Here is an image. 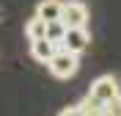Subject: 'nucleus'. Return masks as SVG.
<instances>
[{
	"label": "nucleus",
	"mask_w": 121,
	"mask_h": 116,
	"mask_svg": "<svg viewBox=\"0 0 121 116\" xmlns=\"http://www.w3.org/2000/svg\"><path fill=\"white\" fill-rule=\"evenodd\" d=\"M47 69L52 72V77H58V80H69V77H74L77 69H80L77 53H69L66 47H58L55 55L50 58V64H47Z\"/></svg>",
	"instance_id": "obj_1"
},
{
	"label": "nucleus",
	"mask_w": 121,
	"mask_h": 116,
	"mask_svg": "<svg viewBox=\"0 0 121 116\" xmlns=\"http://www.w3.org/2000/svg\"><path fill=\"white\" fill-rule=\"evenodd\" d=\"M60 19L66 28H85L88 25V6L83 0H69V3H63Z\"/></svg>",
	"instance_id": "obj_2"
},
{
	"label": "nucleus",
	"mask_w": 121,
	"mask_h": 116,
	"mask_svg": "<svg viewBox=\"0 0 121 116\" xmlns=\"http://www.w3.org/2000/svg\"><path fill=\"white\" fill-rule=\"evenodd\" d=\"M91 44V33L88 28H66V33H63V42H60V47H66L69 53H85Z\"/></svg>",
	"instance_id": "obj_3"
},
{
	"label": "nucleus",
	"mask_w": 121,
	"mask_h": 116,
	"mask_svg": "<svg viewBox=\"0 0 121 116\" xmlns=\"http://www.w3.org/2000/svg\"><path fill=\"white\" fill-rule=\"evenodd\" d=\"M91 97H96V100H102V102H110L116 97V94H121L118 91V80H116L113 75H102V77H96L94 83H91Z\"/></svg>",
	"instance_id": "obj_4"
},
{
	"label": "nucleus",
	"mask_w": 121,
	"mask_h": 116,
	"mask_svg": "<svg viewBox=\"0 0 121 116\" xmlns=\"http://www.w3.org/2000/svg\"><path fill=\"white\" fill-rule=\"evenodd\" d=\"M55 50H58V44L55 42H50V39H33L30 42V55L36 58L39 64H50V58L55 55Z\"/></svg>",
	"instance_id": "obj_5"
},
{
	"label": "nucleus",
	"mask_w": 121,
	"mask_h": 116,
	"mask_svg": "<svg viewBox=\"0 0 121 116\" xmlns=\"http://www.w3.org/2000/svg\"><path fill=\"white\" fill-rule=\"evenodd\" d=\"M60 11H63V3H60V0H41L36 6V17H41L44 22L60 19Z\"/></svg>",
	"instance_id": "obj_6"
},
{
	"label": "nucleus",
	"mask_w": 121,
	"mask_h": 116,
	"mask_svg": "<svg viewBox=\"0 0 121 116\" xmlns=\"http://www.w3.org/2000/svg\"><path fill=\"white\" fill-rule=\"evenodd\" d=\"M25 36L33 42V39H44L47 36V22L41 17H30L28 22H25Z\"/></svg>",
	"instance_id": "obj_7"
},
{
	"label": "nucleus",
	"mask_w": 121,
	"mask_h": 116,
	"mask_svg": "<svg viewBox=\"0 0 121 116\" xmlns=\"http://www.w3.org/2000/svg\"><path fill=\"white\" fill-rule=\"evenodd\" d=\"M63 33H66L63 19H52V22H47V39H50V42H55L58 47H60V42H63Z\"/></svg>",
	"instance_id": "obj_8"
},
{
	"label": "nucleus",
	"mask_w": 121,
	"mask_h": 116,
	"mask_svg": "<svg viewBox=\"0 0 121 116\" xmlns=\"http://www.w3.org/2000/svg\"><path fill=\"white\" fill-rule=\"evenodd\" d=\"M105 111L113 113V116H121V94H116L110 102H105Z\"/></svg>",
	"instance_id": "obj_9"
},
{
	"label": "nucleus",
	"mask_w": 121,
	"mask_h": 116,
	"mask_svg": "<svg viewBox=\"0 0 121 116\" xmlns=\"http://www.w3.org/2000/svg\"><path fill=\"white\" fill-rule=\"evenodd\" d=\"M58 116H85V113H83V108H80V105H69V108H63Z\"/></svg>",
	"instance_id": "obj_10"
},
{
	"label": "nucleus",
	"mask_w": 121,
	"mask_h": 116,
	"mask_svg": "<svg viewBox=\"0 0 121 116\" xmlns=\"http://www.w3.org/2000/svg\"><path fill=\"white\" fill-rule=\"evenodd\" d=\"M102 116H113V113H107V111H102Z\"/></svg>",
	"instance_id": "obj_11"
},
{
	"label": "nucleus",
	"mask_w": 121,
	"mask_h": 116,
	"mask_svg": "<svg viewBox=\"0 0 121 116\" xmlns=\"http://www.w3.org/2000/svg\"><path fill=\"white\" fill-rule=\"evenodd\" d=\"M0 19H3V8H0Z\"/></svg>",
	"instance_id": "obj_12"
}]
</instances>
